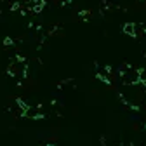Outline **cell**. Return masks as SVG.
I'll return each mask as SVG.
<instances>
[{"label": "cell", "instance_id": "cell-2", "mask_svg": "<svg viewBox=\"0 0 146 146\" xmlns=\"http://www.w3.org/2000/svg\"><path fill=\"white\" fill-rule=\"evenodd\" d=\"M123 33H127V35L134 36V35H136V26H134L132 23H127V25L123 26Z\"/></svg>", "mask_w": 146, "mask_h": 146}, {"label": "cell", "instance_id": "cell-1", "mask_svg": "<svg viewBox=\"0 0 146 146\" xmlns=\"http://www.w3.org/2000/svg\"><path fill=\"white\" fill-rule=\"evenodd\" d=\"M139 80V73L137 71H129V73H125V75H123V82L125 84H132V82H137Z\"/></svg>", "mask_w": 146, "mask_h": 146}]
</instances>
